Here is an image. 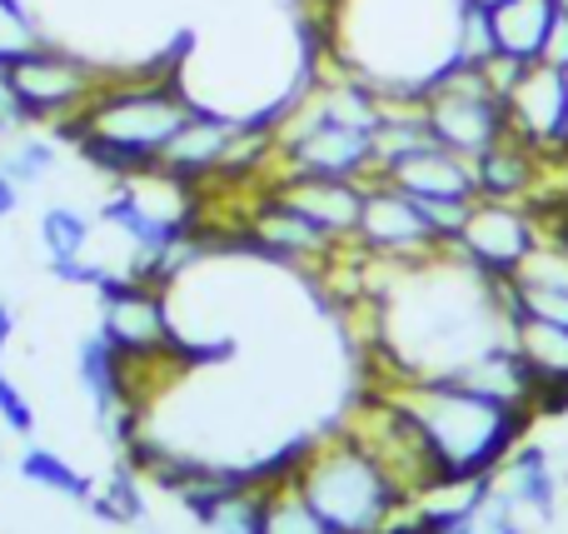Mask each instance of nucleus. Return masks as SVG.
Returning a JSON list of instances; mask_svg holds the SVG:
<instances>
[{"mask_svg": "<svg viewBox=\"0 0 568 534\" xmlns=\"http://www.w3.org/2000/svg\"><path fill=\"white\" fill-rule=\"evenodd\" d=\"M320 10L324 60L369 80L384 100H419L454 66L464 0H324Z\"/></svg>", "mask_w": 568, "mask_h": 534, "instance_id": "nucleus-1", "label": "nucleus"}, {"mask_svg": "<svg viewBox=\"0 0 568 534\" xmlns=\"http://www.w3.org/2000/svg\"><path fill=\"white\" fill-rule=\"evenodd\" d=\"M190 115H195V100L180 85L175 66L110 70V80L90 95V105L75 120H65L55 135L70 140L80 160L95 165L100 175L130 180L160 165V150Z\"/></svg>", "mask_w": 568, "mask_h": 534, "instance_id": "nucleus-2", "label": "nucleus"}, {"mask_svg": "<svg viewBox=\"0 0 568 534\" xmlns=\"http://www.w3.org/2000/svg\"><path fill=\"white\" fill-rule=\"evenodd\" d=\"M384 390L399 395V405L419 420V430L429 435L449 485H474V480L499 475L509 450L519 445L534 420L529 410L479 395V390L459 385L454 375L384 380Z\"/></svg>", "mask_w": 568, "mask_h": 534, "instance_id": "nucleus-3", "label": "nucleus"}, {"mask_svg": "<svg viewBox=\"0 0 568 534\" xmlns=\"http://www.w3.org/2000/svg\"><path fill=\"white\" fill-rule=\"evenodd\" d=\"M290 480L334 534H379L409 500L389 470L344 430H334L329 440H310Z\"/></svg>", "mask_w": 568, "mask_h": 534, "instance_id": "nucleus-4", "label": "nucleus"}, {"mask_svg": "<svg viewBox=\"0 0 568 534\" xmlns=\"http://www.w3.org/2000/svg\"><path fill=\"white\" fill-rule=\"evenodd\" d=\"M0 75H6L10 95L26 110L30 125L60 130L65 120H75L80 110L90 105V95L110 80V70L95 66L90 56H80V50H65V46H55V40H45V46H36L30 56L0 66Z\"/></svg>", "mask_w": 568, "mask_h": 534, "instance_id": "nucleus-5", "label": "nucleus"}, {"mask_svg": "<svg viewBox=\"0 0 568 534\" xmlns=\"http://www.w3.org/2000/svg\"><path fill=\"white\" fill-rule=\"evenodd\" d=\"M95 300H100V335L130 360V370L165 365V355H180L165 285L115 270V275H105L95 285Z\"/></svg>", "mask_w": 568, "mask_h": 534, "instance_id": "nucleus-6", "label": "nucleus"}, {"mask_svg": "<svg viewBox=\"0 0 568 534\" xmlns=\"http://www.w3.org/2000/svg\"><path fill=\"white\" fill-rule=\"evenodd\" d=\"M419 105H424V120H429L434 140L469 160L479 155V150H489L494 140L509 135V110H504V100L489 90L484 66H459V60L444 66L439 75L424 85Z\"/></svg>", "mask_w": 568, "mask_h": 534, "instance_id": "nucleus-7", "label": "nucleus"}, {"mask_svg": "<svg viewBox=\"0 0 568 534\" xmlns=\"http://www.w3.org/2000/svg\"><path fill=\"white\" fill-rule=\"evenodd\" d=\"M544 240V210L524 205V200H474L469 220H464L454 255L464 265H474L489 280H509L524 260L534 255V245Z\"/></svg>", "mask_w": 568, "mask_h": 534, "instance_id": "nucleus-8", "label": "nucleus"}, {"mask_svg": "<svg viewBox=\"0 0 568 534\" xmlns=\"http://www.w3.org/2000/svg\"><path fill=\"white\" fill-rule=\"evenodd\" d=\"M354 245L374 260H394V265H414V260H434L444 255V240L434 235L424 205L409 190L389 185V180H364V210H359V230Z\"/></svg>", "mask_w": 568, "mask_h": 534, "instance_id": "nucleus-9", "label": "nucleus"}, {"mask_svg": "<svg viewBox=\"0 0 568 534\" xmlns=\"http://www.w3.org/2000/svg\"><path fill=\"white\" fill-rule=\"evenodd\" d=\"M240 225H245L240 230V245H250L265 260H284V265H329V260L344 250L329 230H320L304 210H294L290 200L275 195L270 185L250 200Z\"/></svg>", "mask_w": 568, "mask_h": 534, "instance_id": "nucleus-10", "label": "nucleus"}, {"mask_svg": "<svg viewBox=\"0 0 568 534\" xmlns=\"http://www.w3.org/2000/svg\"><path fill=\"white\" fill-rule=\"evenodd\" d=\"M504 110H509V135L534 145L544 160H568V80L559 66L534 60L509 90Z\"/></svg>", "mask_w": 568, "mask_h": 534, "instance_id": "nucleus-11", "label": "nucleus"}, {"mask_svg": "<svg viewBox=\"0 0 568 534\" xmlns=\"http://www.w3.org/2000/svg\"><path fill=\"white\" fill-rule=\"evenodd\" d=\"M235 130H240V115L195 105V115H190L185 125L170 135V145L160 150V165L155 170H165V175L185 180V185H195V190L210 185V180L220 175V165H225Z\"/></svg>", "mask_w": 568, "mask_h": 534, "instance_id": "nucleus-12", "label": "nucleus"}, {"mask_svg": "<svg viewBox=\"0 0 568 534\" xmlns=\"http://www.w3.org/2000/svg\"><path fill=\"white\" fill-rule=\"evenodd\" d=\"M275 195H284L294 210L314 220L320 230H329L339 245H354L364 210V180H334V175H270L265 180Z\"/></svg>", "mask_w": 568, "mask_h": 534, "instance_id": "nucleus-13", "label": "nucleus"}, {"mask_svg": "<svg viewBox=\"0 0 568 534\" xmlns=\"http://www.w3.org/2000/svg\"><path fill=\"white\" fill-rule=\"evenodd\" d=\"M379 180L409 190L414 200H479V190H474V160L439 145V140L389 160V165L379 170Z\"/></svg>", "mask_w": 568, "mask_h": 534, "instance_id": "nucleus-14", "label": "nucleus"}, {"mask_svg": "<svg viewBox=\"0 0 568 534\" xmlns=\"http://www.w3.org/2000/svg\"><path fill=\"white\" fill-rule=\"evenodd\" d=\"M544 170H549V160L539 150L524 145L519 135H504L474 155V190H479V200H524V205H539Z\"/></svg>", "mask_w": 568, "mask_h": 534, "instance_id": "nucleus-15", "label": "nucleus"}, {"mask_svg": "<svg viewBox=\"0 0 568 534\" xmlns=\"http://www.w3.org/2000/svg\"><path fill=\"white\" fill-rule=\"evenodd\" d=\"M509 345L539 385V410H568V325L534 315H509Z\"/></svg>", "mask_w": 568, "mask_h": 534, "instance_id": "nucleus-16", "label": "nucleus"}, {"mask_svg": "<svg viewBox=\"0 0 568 534\" xmlns=\"http://www.w3.org/2000/svg\"><path fill=\"white\" fill-rule=\"evenodd\" d=\"M499 485L509 490L514 500H519V515H534V520H554V510H559V470L549 465V450L544 445H514L509 460H504L499 470Z\"/></svg>", "mask_w": 568, "mask_h": 534, "instance_id": "nucleus-17", "label": "nucleus"}, {"mask_svg": "<svg viewBox=\"0 0 568 534\" xmlns=\"http://www.w3.org/2000/svg\"><path fill=\"white\" fill-rule=\"evenodd\" d=\"M554 16H559L554 0H499V6L489 10L499 56H514V60H524V66L544 60V40H549Z\"/></svg>", "mask_w": 568, "mask_h": 534, "instance_id": "nucleus-18", "label": "nucleus"}, {"mask_svg": "<svg viewBox=\"0 0 568 534\" xmlns=\"http://www.w3.org/2000/svg\"><path fill=\"white\" fill-rule=\"evenodd\" d=\"M90 235H95V220H90L85 210L65 205V200H60V205H45L36 220V240H40L45 265H55V260H85Z\"/></svg>", "mask_w": 568, "mask_h": 534, "instance_id": "nucleus-19", "label": "nucleus"}, {"mask_svg": "<svg viewBox=\"0 0 568 534\" xmlns=\"http://www.w3.org/2000/svg\"><path fill=\"white\" fill-rule=\"evenodd\" d=\"M20 480H30V485L50 490V495H60V500H75L80 510L95 495V480L80 465H70L60 450H45V445H26V455H20Z\"/></svg>", "mask_w": 568, "mask_h": 534, "instance_id": "nucleus-20", "label": "nucleus"}, {"mask_svg": "<svg viewBox=\"0 0 568 534\" xmlns=\"http://www.w3.org/2000/svg\"><path fill=\"white\" fill-rule=\"evenodd\" d=\"M205 534H265V485H225L200 515Z\"/></svg>", "mask_w": 568, "mask_h": 534, "instance_id": "nucleus-21", "label": "nucleus"}, {"mask_svg": "<svg viewBox=\"0 0 568 534\" xmlns=\"http://www.w3.org/2000/svg\"><path fill=\"white\" fill-rule=\"evenodd\" d=\"M85 510L95 520H105V525H120V530L145 525L150 510H145V495H140V470L120 460V465L105 475V490H95Z\"/></svg>", "mask_w": 568, "mask_h": 534, "instance_id": "nucleus-22", "label": "nucleus"}, {"mask_svg": "<svg viewBox=\"0 0 568 534\" xmlns=\"http://www.w3.org/2000/svg\"><path fill=\"white\" fill-rule=\"evenodd\" d=\"M265 534H334V530L314 515L310 500L284 475V480H270L265 485Z\"/></svg>", "mask_w": 568, "mask_h": 534, "instance_id": "nucleus-23", "label": "nucleus"}, {"mask_svg": "<svg viewBox=\"0 0 568 534\" xmlns=\"http://www.w3.org/2000/svg\"><path fill=\"white\" fill-rule=\"evenodd\" d=\"M55 165H60V145L50 135H30V130H20V135H10V145L0 150V170H6L20 190H30L45 175H55Z\"/></svg>", "mask_w": 568, "mask_h": 534, "instance_id": "nucleus-24", "label": "nucleus"}, {"mask_svg": "<svg viewBox=\"0 0 568 534\" xmlns=\"http://www.w3.org/2000/svg\"><path fill=\"white\" fill-rule=\"evenodd\" d=\"M45 20L26 6V0H0V66L30 56L36 46H45Z\"/></svg>", "mask_w": 568, "mask_h": 534, "instance_id": "nucleus-25", "label": "nucleus"}, {"mask_svg": "<svg viewBox=\"0 0 568 534\" xmlns=\"http://www.w3.org/2000/svg\"><path fill=\"white\" fill-rule=\"evenodd\" d=\"M489 56H499V46H494L489 10L464 0V10H459V40H454V60H459V66H484Z\"/></svg>", "mask_w": 568, "mask_h": 534, "instance_id": "nucleus-26", "label": "nucleus"}, {"mask_svg": "<svg viewBox=\"0 0 568 534\" xmlns=\"http://www.w3.org/2000/svg\"><path fill=\"white\" fill-rule=\"evenodd\" d=\"M0 425H6L10 435H20V440L36 435V405L20 395V385L6 375V365H0Z\"/></svg>", "mask_w": 568, "mask_h": 534, "instance_id": "nucleus-27", "label": "nucleus"}, {"mask_svg": "<svg viewBox=\"0 0 568 534\" xmlns=\"http://www.w3.org/2000/svg\"><path fill=\"white\" fill-rule=\"evenodd\" d=\"M20 130H30V120H26V110L16 105V95H10L6 75H0V140L20 135Z\"/></svg>", "mask_w": 568, "mask_h": 534, "instance_id": "nucleus-28", "label": "nucleus"}, {"mask_svg": "<svg viewBox=\"0 0 568 534\" xmlns=\"http://www.w3.org/2000/svg\"><path fill=\"white\" fill-rule=\"evenodd\" d=\"M544 60H549V66H559V70H568V16H554L549 40H544Z\"/></svg>", "mask_w": 568, "mask_h": 534, "instance_id": "nucleus-29", "label": "nucleus"}, {"mask_svg": "<svg viewBox=\"0 0 568 534\" xmlns=\"http://www.w3.org/2000/svg\"><path fill=\"white\" fill-rule=\"evenodd\" d=\"M16 210H20V185L6 175V170H0V220H10Z\"/></svg>", "mask_w": 568, "mask_h": 534, "instance_id": "nucleus-30", "label": "nucleus"}, {"mask_svg": "<svg viewBox=\"0 0 568 534\" xmlns=\"http://www.w3.org/2000/svg\"><path fill=\"white\" fill-rule=\"evenodd\" d=\"M10 340H16V305H10V300L0 295V355H6Z\"/></svg>", "mask_w": 568, "mask_h": 534, "instance_id": "nucleus-31", "label": "nucleus"}, {"mask_svg": "<svg viewBox=\"0 0 568 534\" xmlns=\"http://www.w3.org/2000/svg\"><path fill=\"white\" fill-rule=\"evenodd\" d=\"M469 6H484V10H494V6H499V0H469Z\"/></svg>", "mask_w": 568, "mask_h": 534, "instance_id": "nucleus-32", "label": "nucleus"}, {"mask_svg": "<svg viewBox=\"0 0 568 534\" xmlns=\"http://www.w3.org/2000/svg\"><path fill=\"white\" fill-rule=\"evenodd\" d=\"M564 80H568V70H564Z\"/></svg>", "mask_w": 568, "mask_h": 534, "instance_id": "nucleus-33", "label": "nucleus"}]
</instances>
